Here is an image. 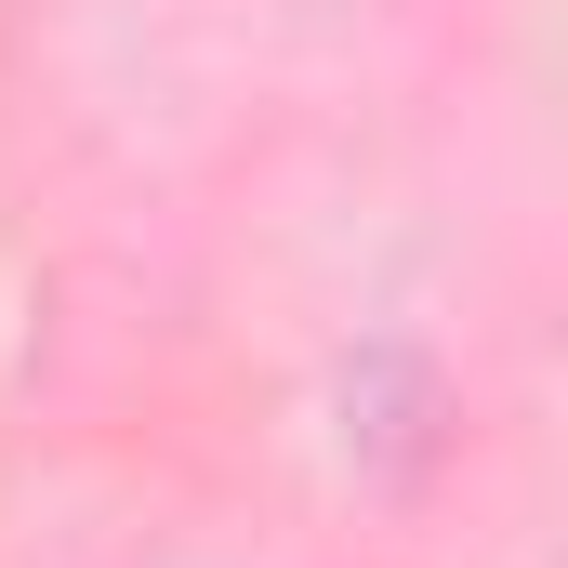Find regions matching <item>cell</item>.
<instances>
[{"label": "cell", "mask_w": 568, "mask_h": 568, "mask_svg": "<svg viewBox=\"0 0 568 568\" xmlns=\"http://www.w3.org/2000/svg\"><path fill=\"white\" fill-rule=\"evenodd\" d=\"M436 424H449V397H436V371L410 357V344H357V357H344V449H357V463L424 476Z\"/></svg>", "instance_id": "1"}]
</instances>
